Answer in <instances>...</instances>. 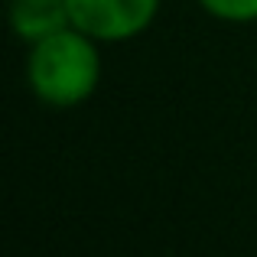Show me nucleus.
Masks as SVG:
<instances>
[{"label": "nucleus", "mask_w": 257, "mask_h": 257, "mask_svg": "<svg viewBox=\"0 0 257 257\" xmlns=\"http://www.w3.org/2000/svg\"><path fill=\"white\" fill-rule=\"evenodd\" d=\"M104 65L101 43L78 26H59L30 43L26 82L46 107H78L98 91Z\"/></svg>", "instance_id": "f257e3e1"}, {"label": "nucleus", "mask_w": 257, "mask_h": 257, "mask_svg": "<svg viewBox=\"0 0 257 257\" xmlns=\"http://www.w3.org/2000/svg\"><path fill=\"white\" fill-rule=\"evenodd\" d=\"M195 4L225 23H254L257 20V0H195Z\"/></svg>", "instance_id": "20e7f679"}, {"label": "nucleus", "mask_w": 257, "mask_h": 257, "mask_svg": "<svg viewBox=\"0 0 257 257\" xmlns=\"http://www.w3.org/2000/svg\"><path fill=\"white\" fill-rule=\"evenodd\" d=\"M163 0H69V23L98 43H124L153 26Z\"/></svg>", "instance_id": "f03ea898"}, {"label": "nucleus", "mask_w": 257, "mask_h": 257, "mask_svg": "<svg viewBox=\"0 0 257 257\" xmlns=\"http://www.w3.org/2000/svg\"><path fill=\"white\" fill-rule=\"evenodd\" d=\"M10 26L23 43H36L46 33L69 26V0H7Z\"/></svg>", "instance_id": "7ed1b4c3"}]
</instances>
